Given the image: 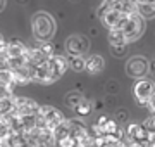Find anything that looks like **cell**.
Listing matches in <instances>:
<instances>
[{
    "mask_svg": "<svg viewBox=\"0 0 155 147\" xmlns=\"http://www.w3.org/2000/svg\"><path fill=\"white\" fill-rule=\"evenodd\" d=\"M54 135H55V140H61L64 137H69V121L64 119L61 125H57L54 128Z\"/></svg>",
    "mask_w": 155,
    "mask_h": 147,
    "instance_id": "obj_19",
    "label": "cell"
},
{
    "mask_svg": "<svg viewBox=\"0 0 155 147\" xmlns=\"http://www.w3.org/2000/svg\"><path fill=\"white\" fill-rule=\"evenodd\" d=\"M67 66L74 69L76 73L84 71L86 69V59H84V56H69L67 57Z\"/></svg>",
    "mask_w": 155,
    "mask_h": 147,
    "instance_id": "obj_16",
    "label": "cell"
},
{
    "mask_svg": "<svg viewBox=\"0 0 155 147\" xmlns=\"http://www.w3.org/2000/svg\"><path fill=\"white\" fill-rule=\"evenodd\" d=\"M100 7L105 9H116L122 14H134L136 12V0H104Z\"/></svg>",
    "mask_w": 155,
    "mask_h": 147,
    "instance_id": "obj_11",
    "label": "cell"
},
{
    "mask_svg": "<svg viewBox=\"0 0 155 147\" xmlns=\"http://www.w3.org/2000/svg\"><path fill=\"white\" fill-rule=\"evenodd\" d=\"M136 2H155V0H136Z\"/></svg>",
    "mask_w": 155,
    "mask_h": 147,
    "instance_id": "obj_26",
    "label": "cell"
},
{
    "mask_svg": "<svg viewBox=\"0 0 155 147\" xmlns=\"http://www.w3.org/2000/svg\"><path fill=\"white\" fill-rule=\"evenodd\" d=\"M33 36L38 42H50V38L55 33V21L48 12H36L31 21Z\"/></svg>",
    "mask_w": 155,
    "mask_h": 147,
    "instance_id": "obj_1",
    "label": "cell"
},
{
    "mask_svg": "<svg viewBox=\"0 0 155 147\" xmlns=\"http://www.w3.org/2000/svg\"><path fill=\"white\" fill-rule=\"evenodd\" d=\"M67 66V57L54 54L47 59V71H48V83H54L55 80H59L62 74L66 73Z\"/></svg>",
    "mask_w": 155,
    "mask_h": 147,
    "instance_id": "obj_4",
    "label": "cell"
},
{
    "mask_svg": "<svg viewBox=\"0 0 155 147\" xmlns=\"http://www.w3.org/2000/svg\"><path fill=\"white\" fill-rule=\"evenodd\" d=\"M5 4H7V0H0V12L5 9Z\"/></svg>",
    "mask_w": 155,
    "mask_h": 147,
    "instance_id": "obj_25",
    "label": "cell"
},
{
    "mask_svg": "<svg viewBox=\"0 0 155 147\" xmlns=\"http://www.w3.org/2000/svg\"><path fill=\"white\" fill-rule=\"evenodd\" d=\"M148 69H150L148 61L141 56H134L126 62V73L131 78H138V80L145 78V74L148 73Z\"/></svg>",
    "mask_w": 155,
    "mask_h": 147,
    "instance_id": "obj_9",
    "label": "cell"
},
{
    "mask_svg": "<svg viewBox=\"0 0 155 147\" xmlns=\"http://www.w3.org/2000/svg\"><path fill=\"white\" fill-rule=\"evenodd\" d=\"M74 111H76V114H79V116H88V114L91 113V104H90L86 99H83V101L74 108Z\"/></svg>",
    "mask_w": 155,
    "mask_h": 147,
    "instance_id": "obj_20",
    "label": "cell"
},
{
    "mask_svg": "<svg viewBox=\"0 0 155 147\" xmlns=\"http://www.w3.org/2000/svg\"><path fill=\"white\" fill-rule=\"evenodd\" d=\"M50 56H47L41 49L38 47H31L28 49V54H26V59H28V64L29 66H38V64H43Z\"/></svg>",
    "mask_w": 155,
    "mask_h": 147,
    "instance_id": "obj_13",
    "label": "cell"
},
{
    "mask_svg": "<svg viewBox=\"0 0 155 147\" xmlns=\"http://www.w3.org/2000/svg\"><path fill=\"white\" fill-rule=\"evenodd\" d=\"M109 43H110V47H114V45H127V40H126V36L122 35L121 29L114 28V29H109Z\"/></svg>",
    "mask_w": 155,
    "mask_h": 147,
    "instance_id": "obj_17",
    "label": "cell"
},
{
    "mask_svg": "<svg viewBox=\"0 0 155 147\" xmlns=\"http://www.w3.org/2000/svg\"><path fill=\"white\" fill-rule=\"evenodd\" d=\"M57 145H61V147H76V142H74V138L69 135V137L61 138V140H57Z\"/></svg>",
    "mask_w": 155,
    "mask_h": 147,
    "instance_id": "obj_21",
    "label": "cell"
},
{
    "mask_svg": "<svg viewBox=\"0 0 155 147\" xmlns=\"http://www.w3.org/2000/svg\"><path fill=\"white\" fill-rule=\"evenodd\" d=\"M31 147H40V145H31Z\"/></svg>",
    "mask_w": 155,
    "mask_h": 147,
    "instance_id": "obj_27",
    "label": "cell"
},
{
    "mask_svg": "<svg viewBox=\"0 0 155 147\" xmlns=\"http://www.w3.org/2000/svg\"><path fill=\"white\" fill-rule=\"evenodd\" d=\"M143 125H145V128H147L152 135H155V114H152V116H150Z\"/></svg>",
    "mask_w": 155,
    "mask_h": 147,
    "instance_id": "obj_23",
    "label": "cell"
},
{
    "mask_svg": "<svg viewBox=\"0 0 155 147\" xmlns=\"http://www.w3.org/2000/svg\"><path fill=\"white\" fill-rule=\"evenodd\" d=\"M104 66H105V61L102 56H90L86 59V69L90 74H98L104 71Z\"/></svg>",
    "mask_w": 155,
    "mask_h": 147,
    "instance_id": "obj_14",
    "label": "cell"
},
{
    "mask_svg": "<svg viewBox=\"0 0 155 147\" xmlns=\"http://www.w3.org/2000/svg\"><path fill=\"white\" fill-rule=\"evenodd\" d=\"M64 121V116L59 109H55L54 106H40L38 108V125L50 128L54 132L57 125H61Z\"/></svg>",
    "mask_w": 155,
    "mask_h": 147,
    "instance_id": "obj_3",
    "label": "cell"
},
{
    "mask_svg": "<svg viewBox=\"0 0 155 147\" xmlns=\"http://www.w3.org/2000/svg\"><path fill=\"white\" fill-rule=\"evenodd\" d=\"M5 40H4V36H2V35H0V61L2 62H5ZM7 64V62H5Z\"/></svg>",
    "mask_w": 155,
    "mask_h": 147,
    "instance_id": "obj_24",
    "label": "cell"
},
{
    "mask_svg": "<svg viewBox=\"0 0 155 147\" xmlns=\"http://www.w3.org/2000/svg\"><path fill=\"white\" fill-rule=\"evenodd\" d=\"M136 14L143 19L155 17V2H136Z\"/></svg>",
    "mask_w": 155,
    "mask_h": 147,
    "instance_id": "obj_15",
    "label": "cell"
},
{
    "mask_svg": "<svg viewBox=\"0 0 155 147\" xmlns=\"http://www.w3.org/2000/svg\"><path fill=\"white\" fill-rule=\"evenodd\" d=\"M16 104V113L17 114H36L38 113V104L28 97H14Z\"/></svg>",
    "mask_w": 155,
    "mask_h": 147,
    "instance_id": "obj_12",
    "label": "cell"
},
{
    "mask_svg": "<svg viewBox=\"0 0 155 147\" xmlns=\"http://www.w3.org/2000/svg\"><path fill=\"white\" fill-rule=\"evenodd\" d=\"M98 14H100V19L102 23L105 24L109 29H114V28H119L121 21L124 19L126 14L116 11V9H105V7H100L98 9Z\"/></svg>",
    "mask_w": 155,
    "mask_h": 147,
    "instance_id": "obj_10",
    "label": "cell"
},
{
    "mask_svg": "<svg viewBox=\"0 0 155 147\" xmlns=\"http://www.w3.org/2000/svg\"><path fill=\"white\" fill-rule=\"evenodd\" d=\"M69 135L74 138L76 147L86 145V144L93 138V137L90 135L86 125H84L83 121H79V119H69Z\"/></svg>",
    "mask_w": 155,
    "mask_h": 147,
    "instance_id": "obj_5",
    "label": "cell"
},
{
    "mask_svg": "<svg viewBox=\"0 0 155 147\" xmlns=\"http://www.w3.org/2000/svg\"><path fill=\"white\" fill-rule=\"evenodd\" d=\"M126 49H127V45H114V47H110L112 56H116V57H122L124 54H126Z\"/></svg>",
    "mask_w": 155,
    "mask_h": 147,
    "instance_id": "obj_22",
    "label": "cell"
},
{
    "mask_svg": "<svg viewBox=\"0 0 155 147\" xmlns=\"http://www.w3.org/2000/svg\"><path fill=\"white\" fill-rule=\"evenodd\" d=\"M155 94V81L150 78H140L134 85V97L140 104L147 106Z\"/></svg>",
    "mask_w": 155,
    "mask_h": 147,
    "instance_id": "obj_6",
    "label": "cell"
},
{
    "mask_svg": "<svg viewBox=\"0 0 155 147\" xmlns=\"http://www.w3.org/2000/svg\"><path fill=\"white\" fill-rule=\"evenodd\" d=\"M150 140H152V133L145 128V125L131 123L127 126V142H129V144L147 145Z\"/></svg>",
    "mask_w": 155,
    "mask_h": 147,
    "instance_id": "obj_7",
    "label": "cell"
},
{
    "mask_svg": "<svg viewBox=\"0 0 155 147\" xmlns=\"http://www.w3.org/2000/svg\"><path fill=\"white\" fill-rule=\"evenodd\" d=\"M84 97H83V94L81 92H69L66 95V106L67 108H71V109H74L79 104V102L83 101Z\"/></svg>",
    "mask_w": 155,
    "mask_h": 147,
    "instance_id": "obj_18",
    "label": "cell"
},
{
    "mask_svg": "<svg viewBox=\"0 0 155 147\" xmlns=\"http://www.w3.org/2000/svg\"><path fill=\"white\" fill-rule=\"evenodd\" d=\"M119 29L122 31V35L126 36L127 43L129 42H134V40H138L145 31V19L140 14H127L124 16V19L121 21L119 24Z\"/></svg>",
    "mask_w": 155,
    "mask_h": 147,
    "instance_id": "obj_2",
    "label": "cell"
},
{
    "mask_svg": "<svg viewBox=\"0 0 155 147\" xmlns=\"http://www.w3.org/2000/svg\"><path fill=\"white\" fill-rule=\"evenodd\" d=\"M66 50L69 56H84L90 50V40L83 35H71L66 42Z\"/></svg>",
    "mask_w": 155,
    "mask_h": 147,
    "instance_id": "obj_8",
    "label": "cell"
}]
</instances>
